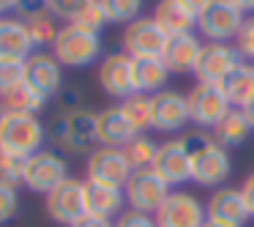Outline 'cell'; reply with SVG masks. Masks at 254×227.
I'll use <instances>...</instances> for the list:
<instances>
[{"label": "cell", "instance_id": "cell-1", "mask_svg": "<svg viewBox=\"0 0 254 227\" xmlns=\"http://www.w3.org/2000/svg\"><path fill=\"white\" fill-rule=\"evenodd\" d=\"M191 153V181L205 189H219L230 178V153L224 145L213 140V134L194 132L183 137Z\"/></svg>", "mask_w": 254, "mask_h": 227}, {"label": "cell", "instance_id": "cell-2", "mask_svg": "<svg viewBox=\"0 0 254 227\" xmlns=\"http://www.w3.org/2000/svg\"><path fill=\"white\" fill-rule=\"evenodd\" d=\"M47 137L66 153H93V145L99 143L96 132V112L90 110H71V112H58L52 118Z\"/></svg>", "mask_w": 254, "mask_h": 227}, {"label": "cell", "instance_id": "cell-3", "mask_svg": "<svg viewBox=\"0 0 254 227\" xmlns=\"http://www.w3.org/2000/svg\"><path fill=\"white\" fill-rule=\"evenodd\" d=\"M47 140V129L39 115H17L6 112V121L0 126V151L17 156H33L41 151Z\"/></svg>", "mask_w": 254, "mask_h": 227}, {"label": "cell", "instance_id": "cell-4", "mask_svg": "<svg viewBox=\"0 0 254 227\" xmlns=\"http://www.w3.org/2000/svg\"><path fill=\"white\" fill-rule=\"evenodd\" d=\"M52 55L58 58L61 66L85 69L101 55V39L99 33H88L77 25H66V28H61L55 44H52Z\"/></svg>", "mask_w": 254, "mask_h": 227}, {"label": "cell", "instance_id": "cell-5", "mask_svg": "<svg viewBox=\"0 0 254 227\" xmlns=\"http://www.w3.org/2000/svg\"><path fill=\"white\" fill-rule=\"evenodd\" d=\"M243 22L246 14L232 0H210V6L197 14V30L216 44H230L232 39H238Z\"/></svg>", "mask_w": 254, "mask_h": 227}, {"label": "cell", "instance_id": "cell-6", "mask_svg": "<svg viewBox=\"0 0 254 227\" xmlns=\"http://www.w3.org/2000/svg\"><path fill=\"white\" fill-rule=\"evenodd\" d=\"M186 101H189V118H191V123L199 129H210V132L232 110V104L227 99V93L221 90V85H208V82L194 85L186 93Z\"/></svg>", "mask_w": 254, "mask_h": 227}, {"label": "cell", "instance_id": "cell-7", "mask_svg": "<svg viewBox=\"0 0 254 227\" xmlns=\"http://www.w3.org/2000/svg\"><path fill=\"white\" fill-rule=\"evenodd\" d=\"M47 216L58 225L74 227L82 216H88V192L85 181L66 178L58 189L47 194Z\"/></svg>", "mask_w": 254, "mask_h": 227}, {"label": "cell", "instance_id": "cell-8", "mask_svg": "<svg viewBox=\"0 0 254 227\" xmlns=\"http://www.w3.org/2000/svg\"><path fill=\"white\" fill-rule=\"evenodd\" d=\"M123 194H126V203L131 205V211H139V214H156L161 208L167 197H170V183H164L156 170H137L131 172L128 183L123 186Z\"/></svg>", "mask_w": 254, "mask_h": 227}, {"label": "cell", "instance_id": "cell-9", "mask_svg": "<svg viewBox=\"0 0 254 227\" xmlns=\"http://www.w3.org/2000/svg\"><path fill=\"white\" fill-rule=\"evenodd\" d=\"M170 36L159 28L153 17H139L123 30V52L131 58H161Z\"/></svg>", "mask_w": 254, "mask_h": 227}, {"label": "cell", "instance_id": "cell-10", "mask_svg": "<svg viewBox=\"0 0 254 227\" xmlns=\"http://www.w3.org/2000/svg\"><path fill=\"white\" fill-rule=\"evenodd\" d=\"M131 164H128L123 148H99L88 156V181L90 183H104V186L123 189L131 178Z\"/></svg>", "mask_w": 254, "mask_h": 227}, {"label": "cell", "instance_id": "cell-11", "mask_svg": "<svg viewBox=\"0 0 254 227\" xmlns=\"http://www.w3.org/2000/svg\"><path fill=\"white\" fill-rule=\"evenodd\" d=\"M241 63H246V61L241 58L238 47L208 41V44L202 47V55H199V63H197V69H194V74H197V82L221 85Z\"/></svg>", "mask_w": 254, "mask_h": 227}, {"label": "cell", "instance_id": "cell-12", "mask_svg": "<svg viewBox=\"0 0 254 227\" xmlns=\"http://www.w3.org/2000/svg\"><path fill=\"white\" fill-rule=\"evenodd\" d=\"M68 178V164L55 151H39L30 156L28 172H25V186L36 194H50Z\"/></svg>", "mask_w": 254, "mask_h": 227}, {"label": "cell", "instance_id": "cell-13", "mask_svg": "<svg viewBox=\"0 0 254 227\" xmlns=\"http://www.w3.org/2000/svg\"><path fill=\"white\" fill-rule=\"evenodd\" d=\"M186 123H191V118H189V101L183 93L159 90L156 96H150V129L153 132L175 134Z\"/></svg>", "mask_w": 254, "mask_h": 227}, {"label": "cell", "instance_id": "cell-14", "mask_svg": "<svg viewBox=\"0 0 254 227\" xmlns=\"http://www.w3.org/2000/svg\"><path fill=\"white\" fill-rule=\"evenodd\" d=\"M99 85L112 99H128L137 93L134 85V58L126 52H110L99 63Z\"/></svg>", "mask_w": 254, "mask_h": 227}, {"label": "cell", "instance_id": "cell-15", "mask_svg": "<svg viewBox=\"0 0 254 227\" xmlns=\"http://www.w3.org/2000/svg\"><path fill=\"white\" fill-rule=\"evenodd\" d=\"M205 205L189 192H170V197L156 211L159 227H205Z\"/></svg>", "mask_w": 254, "mask_h": 227}, {"label": "cell", "instance_id": "cell-16", "mask_svg": "<svg viewBox=\"0 0 254 227\" xmlns=\"http://www.w3.org/2000/svg\"><path fill=\"white\" fill-rule=\"evenodd\" d=\"M205 216H208V222L224 225V227H243L252 219V214L246 208V200H243V192L232 186L213 189V194L205 203Z\"/></svg>", "mask_w": 254, "mask_h": 227}, {"label": "cell", "instance_id": "cell-17", "mask_svg": "<svg viewBox=\"0 0 254 227\" xmlns=\"http://www.w3.org/2000/svg\"><path fill=\"white\" fill-rule=\"evenodd\" d=\"M156 175L170 186L191 181V153H189L186 140H167L159 145V153L153 161Z\"/></svg>", "mask_w": 254, "mask_h": 227}, {"label": "cell", "instance_id": "cell-18", "mask_svg": "<svg viewBox=\"0 0 254 227\" xmlns=\"http://www.w3.org/2000/svg\"><path fill=\"white\" fill-rule=\"evenodd\" d=\"M25 82L30 88H36L41 96H55L63 88V72L61 63L55 55L50 52H33V55L25 61Z\"/></svg>", "mask_w": 254, "mask_h": 227}, {"label": "cell", "instance_id": "cell-19", "mask_svg": "<svg viewBox=\"0 0 254 227\" xmlns=\"http://www.w3.org/2000/svg\"><path fill=\"white\" fill-rule=\"evenodd\" d=\"M96 132H99V145L104 148H126L137 137V129L123 115L121 104L96 112Z\"/></svg>", "mask_w": 254, "mask_h": 227}, {"label": "cell", "instance_id": "cell-20", "mask_svg": "<svg viewBox=\"0 0 254 227\" xmlns=\"http://www.w3.org/2000/svg\"><path fill=\"white\" fill-rule=\"evenodd\" d=\"M202 41H199L197 33H181V36H170L164 50V63L170 69V74H186L194 72L199 63V55H202Z\"/></svg>", "mask_w": 254, "mask_h": 227}, {"label": "cell", "instance_id": "cell-21", "mask_svg": "<svg viewBox=\"0 0 254 227\" xmlns=\"http://www.w3.org/2000/svg\"><path fill=\"white\" fill-rule=\"evenodd\" d=\"M153 19L167 36L194 33V28H197V11H191L183 0H159Z\"/></svg>", "mask_w": 254, "mask_h": 227}, {"label": "cell", "instance_id": "cell-22", "mask_svg": "<svg viewBox=\"0 0 254 227\" xmlns=\"http://www.w3.org/2000/svg\"><path fill=\"white\" fill-rule=\"evenodd\" d=\"M28 25L22 19H0V58L6 61H28L33 55Z\"/></svg>", "mask_w": 254, "mask_h": 227}, {"label": "cell", "instance_id": "cell-23", "mask_svg": "<svg viewBox=\"0 0 254 227\" xmlns=\"http://www.w3.org/2000/svg\"><path fill=\"white\" fill-rule=\"evenodd\" d=\"M85 192H88V214L90 216L112 219V216L123 214V205H126V194H123V189L85 181Z\"/></svg>", "mask_w": 254, "mask_h": 227}, {"label": "cell", "instance_id": "cell-24", "mask_svg": "<svg viewBox=\"0 0 254 227\" xmlns=\"http://www.w3.org/2000/svg\"><path fill=\"white\" fill-rule=\"evenodd\" d=\"M167 79H170V69H167L164 58H134V85L137 93H159L164 90Z\"/></svg>", "mask_w": 254, "mask_h": 227}, {"label": "cell", "instance_id": "cell-25", "mask_svg": "<svg viewBox=\"0 0 254 227\" xmlns=\"http://www.w3.org/2000/svg\"><path fill=\"white\" fill-rule=\"evenodd\" d=\"M44 104H47V96H41L28 82L14 85L11 90H6V93L0 96V107L8 115L11 112H17V115H39V110H44Z\"/></svg>", "mask_w": 254, "mask_h": 227}, {"label": "cell", "instance_id": "cell-26", "mask_svg": "<svg viewBox=\"0 0 254 227\" xmlns=\"http://www.w3.org/2000/svg\"><path fill=\"white\" fill-rule=\"evenodd\" d=\"M221 90L227 93V99H230V104L235 107V110H243V107L254 99V66L241 63V66L221 82Z\"/></svg>", "mask_w": 254, "mask_h": 227}, {"label": "cell", "instance_id": "cell-27", "mask_svg": "<svg viewBox=\"0 0 254 227\" xmlns=\"http://www.w3.org/2000/svg\"><path fill=\"white\" fill-rule=\"evenodd\" d=\"M249 134H252V126H249L246 115H243L241 110H235V107H232V110L219 121V126L213 129V140L219 145H224V148H235V145L246 143Z\"/></svg>", "mask_w": 254, "mask_h": 227}, {"label": "cell", "instance_id": "cell-28", "mask_svg": "<svg viewBox=\"0 0 254 227\" xmlns=\"http://www.w3.org/2000/svg\"><path fill=\"white\" fill-rule=\"evenodd\" d=\"M123 153H126V159H128V164H131L134 172L137 170H153L159 145H156L150 137H145V134H137V137L123 148Z\"/></svg>", "mask_w": 254, "mask_h": 227}, {"label": "cell", "instance_id": "cell-29", "mask_svg": "<svg viewBox=\"0 0 254 227\" xmlns=\"http://www.w3.org/2000/svg\"><path fill=\"white\" fill-rule=\"evenodd\" d=\"M28 33H30V41H33L36 50H44V47H52L58 39V33H61V28H58V19L52 17L50 11L39 14V17L28 19Z\"/></svg>", "mask_w": 254, "mask_h": 227}, {"label": "cell", "instance_id": "cell-30", "mask_svg": "<svg viewBox=\"0 0 254 227\" xmlns=\"http://www.w3.org/2000/svg\"><path fill=\"white\" fill-rule=\"evenodd\" d=\"M121 110L128 118V123L137 129V134H145L150 129V96L145 93L128 96V99L121 101Z\"/></svg>", "mask_w": 254, "mask_h": 227}, {"label": "cell", "instance_id": "cell-31", "mask_svg": "<svg viewBox=\"0 0 254 227\" xmlns=\"http://www.w3.org/2000/svg\"><path fill=\"white\" fill-rule=\"evenodd\" d=\"M28 161H30V156H17V153L0 151V183H8V186H19V183H25Z\"/></svg>", "mask_w": 254, "mask_h": 227}, {"label": "cell", "instance_id": "cell-32", "mask_svg": "<svg viewBox=\"0 0 254 227\" xmlns=\"http://www.w3.org/2000/svg\"><path fill=\"white\" fill-rule=\"evenodd\" d=\"M101 6H104V14L110 22L131 25L134 19H139L142 0H101Z\"/></svg>", "mask_w": 254, "mask_h": 227}, {"label": "cell", "instance_id": "cell-33", "mask_svg": "<svg viewBox=\"0 0 254 227\" xmlns=\"http://www.w3.org/2000/svg\"><path fill=\"white\" fill-rule=\"evenodd\" d=\"M110 22L104 14V6H101V0H88V6L82 8V11L77 14V19H74L71 25H77V28L88 30V33H99L104 25Z\"/></svg>", "mask_w": 254, "mask_h": 227}, {"label": "cell", "instance_id": "cell-34", "mask_svg": "<svg viewBox=\"0 0 254 227\" xmlns=\"http://www.w3.org/2000/svg\"><path fill=\"white\" fill-rule=\"evenodd\" d=\"M19 82H25V61H6V58H0V96Z\"/></svg>", "mask_w": 254, "mask_h": 227}, {"label": "cell", "instance_id": "cell-35", "mask_svg": "<svg viewBox=\"0 0 254 227\" xmlns=\"http://www.w3.org/2000/svg\"><path fill=\"white\" fill-rule=\"evenodd\" d=\"M85 6H88V0H47V11L55 19H63L66 25H71Z\"/></svg>", "mask_w": 254, "mask_h": 227}, {"label": "cell", "instance_id": "cell-36", "mask_svg": "<svg viewBox=\"0 0 254 227\" xmlns=\"http://www.w3.org/2000/svg\"><path fill=\"white\" fill-rule=\"evenodd\" d=\"M19 211V194L17 186H8V183H0V225H6L17 216Z\"/></svg>", "mask_w": 254, "mask_h": 227}, {"label": "cell", "instance_id": "cell-37", "mask_svg": "<svg viewBox=\"0 0 254 227\" xmlns=\"http://www.w3.org/2000/svg\"><path fill=\"white\" fill-rule=\"evenodd\" d=\"M235 47H238L243 61H246V58L254 61V17H249L246 22H243L241 33H238V39H235Z\"/></svg>", "mask_w": 254, "mask_h": 227}, {"label": "cell", "instance_id": "cell-38", "mask_svg": "<svg viewBox=\"0 0 254 227\" xmlns=\"http://www.w3.org/2000/svg\"><path fill=\"white\" fill-rule=\"evenodd\" d=\"M115 227H159L156 225V216L150 214H139V211H123L115 219Z\"/></svg>", "mask_w": 254, "mask_h": 227}, {"label": "cell", "instance_id": "cell-39", "mask_svg": "<svg viewBox=\"0 0 254 227\" xmlns=\"http://www.w3.org/2000/svg\"><path fill=\"white\" fill-rule=\"evenodd\" d=\"M17 19H22V22H28V19L39 17V14L47 11V0H17Z\"/></svg>", "mask_w": 254, "mask_h": 227}, {"label": "cell", "instance_id": "cell-40", "mask_svg": "<svg viewBox=\"0 0 254 227\" xmlns=\"http://www.w3.org/2000/svg\"><path fill=\"white\" fill-rule=\"evenodd\" d=\"M241 192H243V200H246L249 214L254 216V172H249V175H246V181H243Z\"/></svg>", "mask_w": 254, "mask_h": 227}, {"label": "cell", "instance_id": "cell-41", "mask_svg": "<svg viewBox=\"0 0 254 227\" xmlns=\"http://www.w3.org/2000/svg\"><path fill=\"white\" fill-rule=\"evenodd\" d=\"M74 227H115V222L112 219H101V216H82V219L77 222Z\"/></svg>", "mask_w": 254, "mask_h": 227}, {"label": "cell", "instance_id": "cell-42", "mask_svg": "<svg viewBox=\"0 0 254 227\" xmlns=\"http://www.w3.org/2000/svg\"><path fill=\"white\" fill-rule=\"evenodd\" d=\"M183 3H186L189 8H191V11H202V8H208L210 6V0H183Z\"/></svg>", "mask_w": 254, "mask_h": 227}, {"label": "cell", "instance_id": "cell-43", "mask_svg": "<svg viewBox=\"0 0 254 227\" xmlns=\"http://www.w3.org/2000/svg\"><path fill=\"white\" fill-rule=\"evenodd\" d=\"M243 115H246V121H249V126H252V132H254V99L252 101H249V104L246 107H243Z\"/></svg>", "mask_w": 254, "mask_h": 227}, {"label": "cell", "instance_id": "cell-44", "mask_svg": "<svg viewBox=\"0 0 254 227\" xmlns=\"http://www.w3.org/2000/svg\"><path fill=\"white\" fill-rule=\"evenodd\" d=\"M232 3H235L243 14H252L254 11V0H232Z\"/></svg>", "mask_w": 254, "mask_h": 227}, {"label": "cell", "instance_id": "cell-45", "mask_svg": "<svg viewBox=\"0 0 254 227\" xmlns=\"http://www.w3.org/2000/svg\"><path fill=\"white\" fill-rule=\"evenodd\" d=\"M14 8H17V0H0V14L14 11Z\"/></svg>", "mask_w": 254, "mask_h": 227}, {"label": "cell", "instance_id": "cell-46", "mask_svg": "<svg viewBox=\"0 0 254 227\" xmlns=\"http://www.w3.org/2000/svg\"><path fill=\"white\" fill-rule=\"evenodd\" d=\"M3 121H6V110L0 107V126H3Z\"/></svg>", "mask_w": 254, "mask_h": 227}, {"label": "cell", "instance_id": "cell-47", "mask_svg": "<svg viewBox=\"0 0 254 227\" xmlns=\"http://www.w3.org/2000/svg\"><path fill=\"white\" fill-rule=\"evenodd\" d=\"M205 227H224V225H213V222H205Z\"/></svg>", "mask_w": 254, "mask_h": 227}]
</instances>
